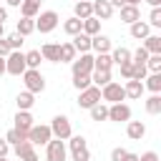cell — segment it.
<instances>
[{
	"label": "cell",
	"instance_id": "18",
	"mask_svg": "<svg viewBox=\"0 0 161 161\" xmlns=\"http://www.w3.org/2000/svg\"><path fill=\"white\" fill-rule=\"evenodd\" d=\"M123 91H126V98H133V101H136V98L143 96L146 88H143V80H133V78H128V80L123 83Z\"/></svg>",
	"mask_w": 161,
	"mask_h": 161
},
{
	"label": "cell",
	"instance_id": "26",
	"mask_svg": "<svg viewBox=\"0 0 161 161\" xmlns=\"http://www.w3.org/2000/svg\"><path fill=\"white\" fill-rule=\"evenodd\" d=\"M15 33H20L23 38H28L30 33H35V18H20L15 25Z\"/></svg>",
	"mask_w": 161,
	"mask_h": 161
},
{
	"label": "cell",
	"instance_id": "52",
	"mask_svg": "<svg viewBox=\"0 0 161 161\" xmlns=\"http://www.w3.org/2000/svg\"><path fill=\"white\" fill-rule=\"evenodd\" d=\"M5 3H8V8H20L23 0H5Z\"/></svg>",
	"mask_w": 161,
	"mask_h": 161
},
{
	"label": "cell",
	"instance_id": "44",
	"mask_svg": "<svg viewBox=\"0 0 161 161\" xmlns=\"http://www.w3.org/2000/svg\"><path fill=\"white\" fill-rule=\"evenodd\" d=\"M118 68H121V75H123L126 80H128V78L133 75V63H131V60H126V63H121Z\"/></svg>",
	"mask_w": 161,
	"mask_h": 161
},
{
	"label": "cell",
	"instance_id": "2",
	"mask_svg": "<svg viewBox=\"0 0 161 161\" xmlns=\"http://www.w3.org/2000/svg\"><path fill=\"white\" fill-rule=\"evenodd\" d=\"M35 18H38L35 20V30L38 33H53L58 28V23H60V15L55 10H40Z\"/></svg>",
	"mask_w": 161,
	"mask_h": 161
},
{
	"label": "cell",
	"instance_id": "38",
	"mask_svg": "<svg viewBox=\"0 0 161 161\" xmlns=\"http://www.w3.org/2000/svg\"><path fill=\"white\" fill-rule=\"evenodd\" d=\"M40 60H43L40 50H28L25 53V65L28 68H40Z\"/></svg>",
	"mask_w": 161,
	"mask_h": 161
},
{
	"label": "cell",
	"instance_id": "56",
	"mask_svg": "<svg viewBox=\"0 0 161 161\" xmlns=\"http://www.w3.org/2000/svg\"><path fill=\"white\" fill-rule=\"evenodd\" d=\"M126 3H128V5H138L141 0H126Z\"/></svg>",
	"mask_w": 161,
	"mask_h": 161
},
{
	"label": "cell",
	"instance_id": "3",
	"mask_svg": "<svg viewBox=\"0 0 161 161\" xmlns=\"http://www.w3.org/2000/svg\"><path fill=\"white\" fill-rule=\"evenodd\" d=\"M28 70V65H25V53L23 50H10L8 55H5V73H10V75H23Z\"/></svg>",
	"mask_w": 161,
	"mask_h": 161
},
{
	"label": "cell",
	"instance_id": "5",
	"mask_svg": "<svg viewBox=\"0 0 161 161\" xmlns=\"http://www.w3.org/2000/svg\"><path fill=\"white\" fill-rule=\"evenodd\" d=\"M23 83H25V91H30V93H43L45 91V78H43L40 68H28L23 73Z\"/></svg>",
	"mask_w": 161,
	"mask_h": 161
},
{
	"label": "cell",
	"instance_id": "55",
	"mask_svg": "<svg viewBox=\"0 0 161 161\" xmlns=\"http://www.w3.org/2000/svg\"><path fill=\"white\" fill-rule=\"evenodd\" d=\"M0 38H5V23H0Z\"/></svg>",
	"mask_w": 161,
	"mask_h": 161
},
{
	"label": "cell",
	"instance_id": "23",
	"mask_svg": "<svg viewBox=\"0 0 161 161\" xmlns=\"http://www.w3.org/2000/svg\"><path fill=\"white\" fill-rule=\"evenodd\" d=\"M80 33H86V35H96V33H101V20H98L96 15L80 20Z\"/></svg>",
	"mask_w": 161,
	"mask_h": 161
},
{
	"label": "cell",
	"instance_id": "17",
	"mask_svg": "<svg viewBox=\"0 0 161 161\" xmlns=\"http://www.w3.org/2000/svg\"><path fill=\"white\" fill-rule=\"evenodd\" d=\"M40 55H43V60L60 63V43H45V45L40 48Z\"/></svg>",
	"mask_w": 161,
	"mask_h": 161
},
{
	"label": "cell",
	"instance_id": "22",
	"mask_svg": "<svg viewBox=\"0 0 161 161\" xmlns=\"http://www.w3.org/2000/svg\"><path fill=\"white\" fill-rule=\"evenodd\" d=\"M40 3L43 0H23L20 3V15L23 18H35L40 13Z\"/></svg>",
	"mask_w": 161,
	"mask_h": 161
},
{
	"label": "cell",
	"instance_id": "39",
	"mask_svg": "<svg viewBox=\"0 0 161 161\" xmlns=\"http://www.w3.org/2000/svg\"><path fill=\"white\" fill-rule=\"evenodd\" d=\"M91 86V73H78V75H73V88L75 91H83V88H88Z\"/></svg>",
	"mask_w": 161,
	"mask_h": 161
},
{
	"label": "cell",
	"instance_id": "20",
	"mask_svg": "<svg viewBox=\"0 0 161 161\" xmlns=\"http://www.w3.org/2000/svg\"><path fill=\"white\" fill-rule=\"evenodd\" d=\"M118 10H121V23H126V25L141 20V10H138V5H123V8H118Z\"/></svg>",
	"mask_w": 161,
	"mask_h": 161
},
{
	"label": "cell",
	"instance_id": "54",
	"mask_svg": "<svg viewBox=\"0 0 161 161\" xmlns=\"http://www.w3.org/2000/svg\"><path fill=\"white\" fill-rule=\"evenodd\" d=\"M3 73H5V58L0 55V75H3Z\"/></svg>",
	"mask_w": 161,
	"mask_h": 161
},
{
	"label": "cell",
	"instance_id": "14",
	"mask_svg": "<svg viewBox=\"0 0 161 161\" xmlns=\"http://www.w3.org/2000/svg\"><path fill=\"white\" fill-rule=\"evenodd\" d=\"M111 48H113V43L108 35H103V33L91 35V50L93 53H111Z\"/></svg>",
	"mask_w": 161,
	"mask_h": 161
},
{
	"label": "cell",
	"instance_id": "35",
	"mask_svg": "<svg viewBox=\"0 0 161 161\" xmlns=\"http://www.w3.org/2000/svg\"><path fill=\"white\" fill-rule=\"evenodd\" d=\"M108 80H111V70H91V83H93V86L101 88V86H106Z\"/></svg>",
	"mask_w": 161,
	"mask_h": 161
},
{
	"label": "cell",
	"instance_id": "7",
	"mask_svg": "<svg viewBox=\"0 0 161 161\" xmlns=\"http://www.w3.org/2000/svg\"><path fill=\"white\" fill-rule=\"evenodd\" d=\"M68 158V146L60 138H50L45 143V161H65Z\"/></svg>",
	"mask_w": 161,
	"mask_h": 161
},
{
	"label": "cell",
	"instance_id": "48",
	"mask_svg": "<svg viewBox=\"0 0 161 161\" xmlns=\"http://www.w3.org/2000/svg\"><path fill=\"white\" fill-rule=\"evenodd\" d=\"M8 151H10L8 141H5V138H0V156H8Z\"/></svg>",
	"mask_w": 161,
	"mask_h": 161
},
{
	"label": "cell",
	"instance_id": "24",
	"mask_svg": "<svg viewBox=\"0 0 161 161\" xmlns=\"http://www.w3.org/2000/svg\"><path fill=\"white\" fill-rule=\"evenodd\" d=\"M111 68H113L111 53H96L93 55V70H111Z\"/></svg>",
	"mask_w": 161,
	"mask_h": 161
},
{
	"label": "cell",
	"instance_id": "11",
	"mask_svg": "<svg viewBox=\"0 0 161 161\" xmlns=\"http://www.w3.org/2000/svg\"><path fill=\"white\" fill-rule=\"evenodd\" d=\"M70 70H73V75H78V73H91V70H93V55H91V53L75 55V58L70 60Z\"/></svg>",
	"mask_w": 161,
	"mask_h": 161
},
{
	"label": "cell",
	"instance_id": "37",
	"mask_svg": "<svg viewBox=\"0 0 161 161\" xmlns=\"http://www.w3.org/2000/svg\"><path fill=\"white\" fill-rule=\"evenodd\" d=\"M3 138L8 141V146H18V143H20V141H25L28 136H25V133H20L18 128H10V131H8V133H5Z\"/></svg>",
	"mask_w": 161,
	"mask_h": 161
},
{
	"label": "cell",
	"instance_id": "21",
	"mask_svg": "<svg viewBox=\"0 0 161 161\" xmlns=\"http://www.w3.org/2000/svg\"><path fill=\"white\" fill-rule=\"evenodd\" d=\"M128 28H131V38H133V40H143L146 35H151V25H148L146 20H136V23H131Z\"/></svg>",
	"mask_w": 161,
	"mask_h": 161
},
{
	"label": "cell",
	"instance_id": "13",
	"mask_svg": "<svg viewBox=\"0 0 161 161\" xmlns=\"http://www.w3.org/2000/svg\"><path fill=\"white\" fill-rule=\"evenodd\" d=\"M15 148V156L20 158V161H38V153H35V146L25 138V141H20L18 146H13Z\"/></svg>",
	"mask_w": 161,
	"mask_h": 161
},
{
	"label": "cell",
	"instance_id": "19",
	"mask_svg": "<svg viewBox=\"0 0 161 161\" xmlns=\"http://www.w3.org/2000/svg\"><path fill=\"white\" fill-rule=\"evenodd\" d=\"M73 15H75L78 20L91 18V15H93V3H91V0H75V5H73Z\"/></svg>",
	"mask_w": 161,
	"mask_h": 161
},
{
	"label": "cell",
	"instance_id": "32",
	"mask_svg": "<svg viewBox=\"0 0 161 161\" xmlns=\"http://www.w3.org/2000/svg\"><path fill=\"white\" fill-rule=\"evenodd\" d=\"M88 111H91V118H93V121H108V106H106V103L98 101V103L91 106Z\"/></svg>",
	"mask_w": 161,
	"mask_h": 161
},
{
	"label": "cell",
	"instance_id": "12",
	"mask_svg": "<svg viewBox=\"0 0 161 161\" xmlns=\"http://www.w3.org/2000/svg\"><path fill=\"white\" fill-rule=\"evenodd\" d=\"M13 121H15V126H13V128H18V131H20V133H25V136H28V131H30V128H33V123H35V118H33V113H30V111H18Z\"/></svg>",
	"mask_w": 161,
	"mask_h": 161
},
{
	"label": "cell",
	"instance_id": "4",
	"mask_svg": "<svg viewBox=\"0 0 161 161\" xmlns=\"http://www.w3.org/2000/svg\"><path fill=\"white\" fill-rule=\"evenodd\" d=\"M50 133H53V138L68 141V138L73 136V128H70V118H68V116H63V113L53 116V121H50Z\"/></svg>",
	"mask_w": 161,
	"mask_h": 161
},
{
	"label": "cell",
	"instance_id": "46",
	"mask_svg": "<svg viewBox=\"0 0 161 161\" xmlns=\"http://www.w3.org/2000/svg\"><path fill=\"white\" fill-rule=\"evenodd\" d=\"M138 161H158V153H156V151H143V153L138 156Z\"/></svg>",
	"mask_w": 161,
	"mask_h": 161
},
{
	"label": "cell",
	"instance_id": "57",
	"mask_svg": "<svg viewBox=\"0 0 161 161\" xmlns=\"http://www.w3.org/2000/svg\"><path fill=\"white\" fill-rule=\"evenodd\" d=\"M0 161H10V158H8V156H0Z\"/></svg>",
	"mask_w": 161,
	"mask_h": 161
},
{
	"label": "cell",
	"instance_id": "27",
	"mask_svg": "<svg viewBox=\"0 0 161 161\" xmlns=\"http://www.w3.org/2000/svg\"><path fill=\"white\" fill-rule=\"evenodd\" d=\"M73 48L78 50V53H91V35H86V33H78V35H73Z\"/></svg>",
	"mask_w": 161,
	"mask_h": 161
},
{
	"label": "cell",
	"instance_id": "47",
	"mask_svg": "<svg viewBox=\"0 0 161 161\" xmlns=\"http://www.w3.org/2000/svg\"><path fill=\"white\" fill-rule=\"evenodd\" d=\"M8 53H10V45H8V40H5V38H0V55L5 58Z\"/></svg>",
	"mask_w": 161,
	"mask_h": 161
},
{
	"label": "cell",
	"instance_id": "40",
	"mask_svg": "<svg viewBox=\"0 0 161 161\" xmlns=\"http://www.w3.org/2000/svg\"><path fill=\"white\" fill-rule=\"evenodd\" d=\"M131 63H133V60H131ZM146 75H148L146 63H133V75H131V78H133V80H143Z\"/></svg>",
	"mask_w": 161,
	"mask_h": 161
},
{
	"label": "cell",
	"instance_id": "1",
	"mask_svg": "<svg viewBox=\"0 0 161 161\" xmlns=\"http://www.w3.org/2000/svg\"><path fill=\"white\" fill-rule=\"evenodd\" d=\"M68 153H70V161H91L88 141L83 136H70L68 138Z\"/></svg>",
	"mask_w": 161,
	"mask_h": 161
},
{
	"label": "cell",
	"instance_id": "28",
	"mask_svg": "<svg viewBox=\"0 0 161 161\" xmlns=\"http://www.w3.org/2000/svg\"><path fill=\"white\" fill-rule=\"evenodd\" d=\"M143 88H148L151 93H161V73H148L143 78Z\"/></svg>",
	"mask_w": 161,
	"mask_h": 161
},
{
	"label": "cell",
	"instance_id": "16",
	"mask_svg": "<svg viewBox=\"0 0 161 161\" xmlns=\"http://www.w3.org/2000/svg\"><path fill=\"white\" fill-rule=\"evenodd\" d=\"M126 136L131 141H141L146 136V123L143 121H126Z\"/></svg>",
	"mask_w": 161,
	"mask_h": 161
},
{
	"label": "cell",
	"instance_id": "36",
	"mask_svg": "<svg viewBox=\"0 0 161 161\" xmlns=\"http://www.w3.org/2000/svg\"><path fill=\"white\" fill-rule=\"evenodd\" d=\"M146 68L148 73H161V53H151L146 58Z\"/></svg>",
	"mask_w": 161,
	"mask_h": 161
},
{
	"label": "cell",
	"instance_id": "34",
	"mask_svg": "<svg viewBox=\"0 0 161 161\" xmlns=\"http://www.w3.org/2000/svg\"><path fill=\"white\" fill-rule=\"evenodd\" d=\"M75 55H78V50L73 48L70 40H68V43H60V63H70Z\"/></svg>",
	"mask_w": 161,
	"mask_h": 161
},
{
	"label": "cell",
	"instance_id": "41",
	"mask_svg": "<svg viewBox=\"0 0 161 161\" xmlns=\"http://www.w3.org/2000/svg\"><path fill=\"white\" fill-rule=\"evenodd\" d=\"M5 40H8L10 50H20V45H23V35L20 33H10V35H5Z\"/></svg>",
	"mask_w": 161,
	"mask_h": 161
},
{
	"label": "cell",
	"instance_id": "50",
	"mask_svg": "<svg viewBox=\"0 0 161 161\" xmlns=\"http://www.w3.org/2000/svg\"><path fill=\"white\" fill-rule=\"evenodd\" d=\"M5 20H8V8L0 5V23H5Z\"/></svg>",
	"mask_w": 161,
	"mask_h": 161
},
{
	"label": "cell",
	"instance_id": "33",
	"mask_svg": "<svg viewBox=\"0 0 161 161\" xmlns=\"http://www.w3.org/2000/svg\"><path fill=\"white\" fill-rule=\"evenodd\" d=\"M63 30H65V35H70V38L78 35V33H80V20H78L75 15H70L68 20H63Z\"/></svg>",
	"mask_w": 161,
	"mask_h": 161
},
{
	"label": "cell",
	"instance_id": "30",
	"mask_svg": "<svg viewBox=\"0 0 161 161\" xmlns=\"http://www.w3.org/2000/svg\"><path fill=\"white\" fill-rule=\"evenodd\" d=\"M141 45H143L148 53H161V35H153V33H151V35H146V38H143V43H141Z\"/></svg>",
	"mask_w": 161,
	"mask_h": 161
},
{
	"label": "cell",
	"instance_id": "9",
	"mask_svg": "<svg viewBox=\"0 0 161 161\" xmlns=\"http://www.w3.org/2000/svg\"><path fill=\"white\" fill-rule=\"evenodd\" d=\"M108 121H116V123H126L131 121V106L128 103H108Z\"/></svg>",
	"mask_w": 161,
	"mask_h": 161
},
{
	"label": "cell",
	"instance_id": "49",
	"mask_svg": "<svg viewBox=\"0 0 161 161\" xmlns=\"http://www.w3.org/2000/svg\"><path fill=\"white\" fill-rule=\"evenodd\" d=\"M108 3H111V5H113V10H116V8H123V5H128V3H126V0H108Z\"/></svg>",
	"mask_w": 161,
	"mask_h": 161
},
{
	"label": "cell",
	"instance_id": "45",
	"mask_svg": "<svg viewBox=\"0 0 161 161\" xmlns=\"http://www.w3.org/2000/svg\"><path fill=\"white\" fill-rule=\"evenodd\" d=\"M128 151L126 148H121V146H116L113 151H111V161H123V156H126Z\"/></svg>",
	"mask_w": 161,
	"mask_h": 161
},
{
	"label": "cell",
	"instance_id": "43",
	"mask_svg": "<svg viewBox=\"0 0 161 161\" xmlns=\"http://www.w3.org/2000/svg\"><path fill=\"white\" fill-rule=\"evenodd\" d=\"M151 28H161V8H151V15L146 20Z\"/></svg>",
	"mask_w": 161,
	"mask_h": 161
},
{
	"label": "cell",
	"instance_id": "25",
	"mask_svg": "<svg viewBox=\"0 0 161 161\" xmlns=\"http://www.w3.org/2000/svg\"><path fill=\"white\" fill-rule=\"evenodd\" d=\"M15 103H18V111H30V108L35 106V93H30V91H23V93H18Z\"/></svg>",
	"mask_w": 161,
	"mask_h": 161
},
{
	"label": "cell",
	"instance_id": "53",
	"mask_svg": "<svg viewBox=\"0 0 161 161\" xmlns=\"http://www.w3.org/2000/svg\"><path fill=\"white\" fill-rule=\"evenodd\" d=\"M143 3H148L151 8H161V0H143Z\"/></svg>",
	"mask_w": 161,
	"mask_h": 161
},
{
	"label": "cell",
	"instance_id": "42",
	"mask_svg": "<svg viewBox=\"0 0 161 161\" xmlns=\"http://www.w3.org/2000/svg\"><path fill=\"white\" fill-rule=\"evenodd\" d=\"M148 55H151V53H148L143 45H138V48L131 53V60H133V63H146V58H148Z\"/></svg>",
	"mask_w": 161,
	"mask_h": 161
},
{
	"label": "cell",
	"instance_id": "51",
	"mask_svg": "<svg viewBox=\"0 0 161 161\" xmlns=\"http://www.w3.org/2000/svg\"><path fill=\"white\" fill-rule=\"evenodd\" d=\"M123 161H138V153H131V151H128V153L123 156Z\"/></svg>",
	"mask_w": 161,
	"mask_h": 161
},
{
	"label": "cell",
	"instance_id": "31",
	"mask_svg": "<svg viewBox=\"0 0 161 161\" xmlns=\"http://www.w3.org/2000/svg\"><path fill=\"white\" fill-rule=\"evenodd\" d=\"M111 60H113V65H121V63L131 60V50L128 48H111Z\"/></svg>",
	"mask_w": 161,
	"mask_h": 161
},
{
	"label": "cell",
	"instance_id": "15",
	"mask_svg": "<svg viewBox=\"0 0 161 161\" xmlns=\"http://www.w3.org/2000/svg\"><path fill=\"white\" fill-rule=\"evenodd\" d=\"M91 3H93V15H96L98 20H111L113 5H111L108 0H91Z\"/></svg>",
	"mask_w": 161,
	"mask_h": 161
},
{
	"label": "cell",
	"instance_id": "8",
	"mask_svg": "<svg viewBox=\"0 0 161 161\" xmlns=\"http://www.w3.org/2000/svg\"><path fill=\"white\" fill-rule=\"evenodd\" d=\"M80 96H78V108H91V106H96L98 101H101V88L98 86H88V88H83V91H78Z\"/></svg>",
	"mask_w": 161,
	"mask_h": 161
},
{
	"label": "cell",
	"instance_id": "29",
	"mask_svg": "<svg viewBox=\"0 0 161 161\" xmlns=\"http://www.w3.org/2000/svg\"><path fill=\"white\" fill-rule=\"evenodd\" d=\"M146 113H151V116L161 113V93H151L146 98Z\"/></svg>",
	"mask_w": 161,
	"mask_h": 161
},
{
	"label": "cell",
	"instance_id": "10",
	"mask_svg": "<svg viewBox=\"0 0 161 161\" xmlns=\"http://www.w3.org/2000/svg\"><path fill=\"white\" fill-rule=\"evenodd\" d=\"M50 138H53L50 126H43V123H40V126H35V123H33V128L28 131V141H30L33 146H45Z\"/></svg>",
	"mask_w": 161,
	"mask_h": 161
},
{
	"label": "cell",
	"instance_id": "6",
	"mask_svg": "<svg viewBox=\"0 0 161 161\" xmlns=\"http://www.w3.org/2000/svg\"><path fill=\"white\" fill-rule=\"evenodd\" d=\"M101 101H106V103H121V101H126V91H123V83L108 80L106 86H101Z\"/></svg>",
	"mask_w": 161,
	"mask_h": 161
}]
</instances>
